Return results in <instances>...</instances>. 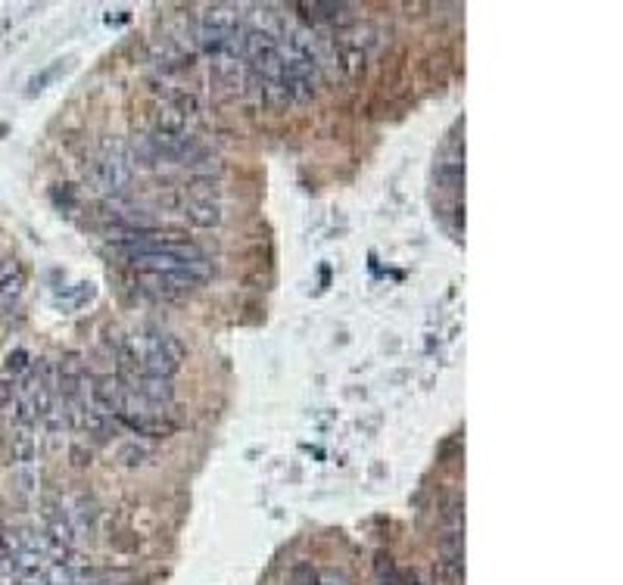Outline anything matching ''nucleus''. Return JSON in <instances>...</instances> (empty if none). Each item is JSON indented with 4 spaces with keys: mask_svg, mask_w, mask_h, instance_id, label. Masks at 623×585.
<instances>
[{
    "mask_svg": "<svg viewBox=\"0 0 623 585\" xmlns=\"http://www.w3.org/2000/svg\"><path fill=\"white\" fill-rule=\"evenodd\" d=\"M181 339L159 328H140L118 346V374H150L172 380L181 371Z\"/></svg>",
    "mask_w": 623,
    "mask_h": 585,
    "instance_id": "1",
    "label": "nucleus"
},
{
    "mask_svg": "<svg viewBox=\"0 0 623 585\" xmlns=\"http://www.w3.org/2000/svg\"><path fill=\"white\" fill-rule=\"evenodd\" d=\"M113 418L118 424H125L135 436H144V439H166L178 429V420L172 408L166 405H156L140 398L138 392H131L122 383V392H118V402H116V414Z\"/></svg>",
    "mask_w": 623,
    "mask_h": 585,
    "instance_id": "2",
    "label": "nucleus"
},
{
    "mask_svg": "<svg viewBox=\"0 0 623 585\" xmlns=\"http://www.w3.org/2000/svg\"><path fill=\"white\" fill-rule=\"evenodd\" d=\"M184 218L197 227H219L221 225V199L212 194L209 184H194L188 187V197H184Z\"/></svg>",
    "mask_w": 623,
    "mask_h": 585,
    "instance_id": "5",
    "label": "nucleus"
},
{
    "mask_svg": "<svg viewBox=\"0 0 623 585\" xmlns=\"http://www.w3.org/2000/svg\"><path fill=\"white\" fill-rule=\"evenodd\" d=\"M209 280V262H194L188 268L175 271H135L138 293L150 296V299H181V296L194 293Z\"/></svg>",
    "mask_w": 623,
    "mask_h": 585,
    "instance_id": "3",
    "label": "nucleus"
},
{
    "mask_svg": "<svg viewBox=\"0 0 623 585\" xmlns=\"http://www.w3.org/2000/svg\"><path fill=\"white\" fill-rule=\"evenodd\" d=\"M293 585H350L343 573H337V570H322V567H296L293 570Z\"/></svg>",
    "mask_w": 623,
    "mask_h": 585,
    "instance_id": "9",
    "label": "nucleus"
},
{
    "mask_svg": "<svg viewBox=\"0 0 623 585\" xmlns=\"http://www.w3.org/2000/svg\"><path fill=\"white\" fill-rule=\"evenodd\" d=\"M147 451H150V449H147V442H140V446H138V439H135V442H125L122 455H118V458H122L125 464H140V458H147Z\"/></svg>",
    "mask_w": 623,
    "mask_h": 585,
    "instance_id": "13",
    "label": "nucleus"
},
{
    "mask_svg": "<svg viewBox=\"0 0 623 585\" xmlns=\"http://www.w3.org/2000/svg\"><path fill=\"white\" fill-rule=\"evenodd\" d=\"M22 290H26V271L16 262L6 265L0 274V312H13L22 299Z\"/></svg>",
    "mask_w": 623,
    "mask_h": 585,
    "instance_id": "7",
    "label": "nucleus"
},
{
    "mask_svg": "<svg viewBox=\"0 0 623 585\" xmlns=\"http://www.w3.org/2000/svg\"><path fill=\"white\" fill-rule=\"evenodd\" d=\"M374 573H377V580H381L383 585H405V573L393 564L390 554H377V558H374Z\"/></svg>",
    "mask_w": 623,
    "mask_h": 585,
    "instance_id": "11",
    "label": "nucleus"
},
{
    "mask_svg": "<svg viewBox=\"0 0 623 585\" xmlns=\"http://www.w3.org/2000/svg\"><path fill=\"white\" fill-rule=\"evenodd\" d=\"M296 10H302V16L309 19V25H337V22L350 19V6L346 4H296Z\"/></svg>",
    "mask_w": 623,
    "mask_h": 585,
    "instance_id": "8",
    "label": "nucleus"
},
{
    "mask_svg": "<svg viewBox=\"0 0 623 585\" xmlns=\"http://www.w3.org/2000/svg\"><path fill=\"white\" fill-rule=\"evenodd\" d=\"M131 175H135V166H131V153L125 150L122 144H107L97 156L91 159L87 166V181L97 194H122L125 187L131 184Z\"/></svg>",
    "mask_w": 623,
    "mask_h": 585,
    "instance_id": "4",
    "label": "nucleus"
},
{
    "mask_svg": "<svg viewBox=\"0 0 623 585\" xmlns=\"http://www.w3.org/2000/svg\"><path fill=\"white\" fill-rule=\"evenodd\" d=\"M35 461H38V439H35V427L13 424V429H10V470L35 468Z\"/></svg>",
    "mask_w": 623,
    "mask_h": 585,
    "instance_id": "6",
    "label": "nucleus"
},
{
    "mask_svg": "<svg viewBox=\"0 0 623 585\" xmlns=\"http://www.w3.org/2000/svg\"><path fill=\"white\" fill-rule=\"evenodd\" d=\"M10 489L22 505H32L38 499V468H16L10 473Z\"/></svg>",
    "mask_w": 623,
    "mask_h": 585,
    "instance_id": "10",
    "label": "nucleus"
},
{
    "mask_svg": "<svg viewBox=\"0 0 623 585\" xmlns=\"http://www.w3.org/2000/svg\"><path fill=\"white\" fill-rule=\"evenodd\" d=\"M28 371H32V355H28L26 349H16V352L6 355V374H10L13 380L26 377Z\"/></svg>",
    "mask_w": 623,
    "mask_h": 585,
    "instance_id": "12",
    "label": "nucleus"
}]
</instances>
